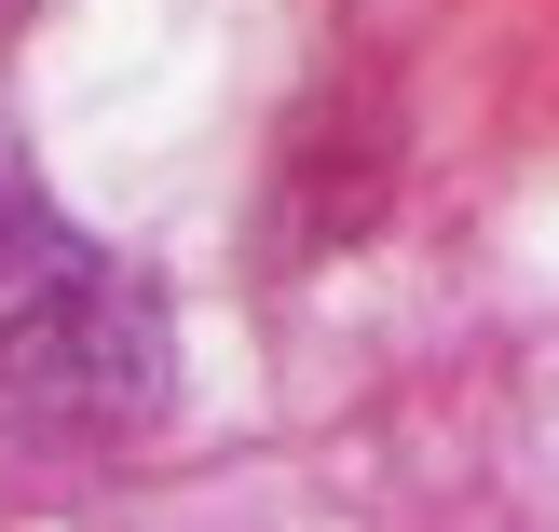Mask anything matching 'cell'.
<instances>
[{
  "label": "cell",
  "mask_w": 559,
  "mask_h": 532,
  "mask_svg": "<svg viewBox=\"0 0 559 532\" xmlns=\"http://www.w3.org/2000/svg\"><path fill=\"white\" fill-rule=\"evenodd\" d=\"M178 397V328L109 246L0 191V410L41 437H136Z\"/></svg>",
  "instance_id": "1"
}]
</instances>
